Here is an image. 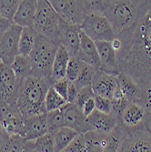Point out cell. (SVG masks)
I'll return each mask as SVG.
<instances>
[{
    "mask_svg": "<svg viewBox=\"0 0 151 152\" xmlns=\"http://www.w3.org/2000/svg\"><path fill=\"white\" fill-rule=\"evenodd\" d=\"M64 115L65 127L69 128L79 134H85L88 132L87 129V118L76 104L66 103L62 108Z\"/></svg>",
    "mask_w": 151,
    "mask_h": 152,
    "instance_id": "cell-16",
    "label": "cell"
},
{
    "mask_svg": "<svg viewBox=\"0 0 151 152\" xmlns=\"http://www.w3.org/2000/svg\"><path fill=\"white\" fill-rule=\"evenodd\" d=\"M53 88L57 91V93L61 96L62 98L66 101L67 99V92H68V87H69V82L66 78L55 81L52 85Z\"/></svg>",
    "mask_w": 151,
    "mask_h": 152,
    "instance_id": "cell-39",
    "label": "cell"
},
{
    "mask_svg": "<svg viewBox=\"0 0 151 152\" xmlns=\"http://www.w3.org/2000/svg\"><path fill=\"white\" fill-rule=\"evenodd\" d=\"M142 124L151 137V110H147V111H146L145 118H144Z\"/></svg>",
    "mask_w": 151,
    "mask_h": 152,
    "instance_id": "cell-43",
    "label": "cell"
},
{
    "mask_svg": "<svg viewBox=\"0 0 151 152\" xmlns=\"http://www.w3.org/2000/svg\"><path fill=\"white\" fill-rule=\"evenodd\" d=\"M87 143V152H104L102 142L106 135L88 131L85 134Z\"/></svg>",
    "mask_w": 151,
    "mask_h": 152,
    "instance_id": "cell-29",
    "label": "cell"
},
{
    "mask_svg": "<svg viewBox=\"0 0 151 152\" xmlns=\"http://www.w3.org/2000/svg\"><path fill=\"white\" fill-rule=\"evenodd\" d=\"M77 58L83 63L91 66L97 71H99L100 61L96 43L82 30L80 32V47Z\"/></svg>",
    "mask_w": 151,
    "mask_h": 152,
    "instance_id": "cell-17",
    "label": "cell"
},
{
    "mask_svg": "<svg viewBox=\"0 0 151 152\" xmlns=\"http://www.w3.org/2000/svg\"><path fill=\"white\" fill-rule=\"evenodd\" d=\"M53 80L30 76L18 86L16 106L25 119L46 114L45 99Z\"/></svg>",
    "mask_w": 151,
    "mask_h": 152,
    "instance_id": "cell-2",
    "label": "cell"
},
{
    "mask_svg": "<svg viewBox=\"0 0 151 152\" xmlns=\"http://www.w3.org/2000/svg\"><path fill=\"white\" fill-rule=\"evenodd\" d=\"M118 88L127 99L128 103H136L140 105L141 89L138 84L124 73H119L117 76Z\"/></svg>",
    "mask_w": 151,
    "mask_h": 152,
    "instance_id": "cell-21",
    "label": "cell"
},
{
    "mask_svg": "<svg viewBox=\"0 0 151 152\" xmlns=\"http://www.w3.org/2000/svg\"><path fill=\"white\" fill-rule=\"evenodd\" d=\"M120 121V119L113 115L103 114L98 110H95L86 119L87 129L88 131L108 135L117 128Z\"/></svg>",
    "mask_w": 151,
    "mask_h": 152,
    "instance_id": "cell-14",
    "label": "cell"
},
{
    "mask_svg": "<svg viewBox=\"0 0 151 152\" xmlns=\"http://www.w3.org/2000/svg\"><path fill=\"white\" fill-rule=\"evenodd\" d=\"M25 118L17 106L0 102V124L7 135H20Z\"/></svg>",
    "mask_w": 151,
    "mask_h": 152,
    "instance_id": "cell-11",
    "label": "cell"
},
{
    "mask_svg": "<svg viewBox=\"0 0 151 152\" xmlns=\"http://www.w3.org/2000/svg\"><path fill=\"white\" fill-rule=\"evenodd\" d=\"M143 1H102L100 15L110 24L116 37L124 33L134 25L139 18Z\"/></svg>",
    "mask_w": 151,
    "mask_h": 152,
    "instance_id": "cell-3",
    "label": "cell"
},
{
    "mask_svg": "<svg viewBox=\"0 0 151 152\" xmlns=\"http://www.w3.org/2000/svg\"><path fill=\"white\" fill-rule=\"evenodd\" d=\"M20 0H0V17L13 22Z\"/></svg>",
    "mask_w": 151,
    "mask_h": 152,
    "instance_id": "cell-32",
    "label": "cell"
},
{
    "mask_svg": "<svg viewBox=\"0 0 151 152\" xmlns=\"http://www.w3.org/2000/svg\"><path fill=\"white\" fill-rule=\"evenodd\" d=\"M83 31L94 42H111L116 37L107 18L96 13H88L81 25Z\"/></svg>",
    "mask_w": 151,
    "mask_h": 152,
    "instance_id": "cell-6",
    "label": "cell"
},
{
    "mask_svg": "<svg viewBox=\"0 0 151 152\" xmlns=\"http://www.w3.org/2000/svg\"><path fill=\"white\" fill-rule=\"evenodd\" d=\"M10 66L17 77L18 86L27 77L32 76V63L29 57H24L21 55H18L14 59Z\"/></svg>",
    "mask_w": 151,
    "mask_h": 152,
    "instance_id": "cell-24",
    "label": "cell"
},
{
    "mask_svg": "<svg viewBox=\"0 0 151 152\" xmlns=\"http://www.w3.org/2000/svg\"><path fill=\"white\" fill-rule=\"evenodd\" d=\"M35 140H27L20 135H7L0 147V152H33Z\"/></svg>",
    "mask_w": 151,
    "mask_h": 152,
    "instance_id": "cell-20",
    "label": "cell"
},
{
    "mask_svg": "<svg viewBox=\"0 0 151 152\" xmlns=\"http://www.w3.org/2000/svg\"><path fill=\"white\" fill-rule=\"evenodd\" d=\"M70 58L71 56L67 52V50L62 45H59L56 53V57H55L53 68H52L51 78L53 82L66 77V68Z\"/></svg>",
    "mask_w": 151,
    "mask_h": 152,
    "instance_id": "cell-23",
    "label": "cell"
},
{
    "mask_svg": "<svg viewBox=\"0 0 151 152\" xmlns=\"http://www.w3.org/2000/svg\"><path fill=\"white\" fill-rule=\"evenodd\" d=\"M117 37L122 43L117 54L120 73L140 88L151 83V1H143L136 21Z\"/></svg>",
    "mask_w": 151,
    "mask_h": 152,
    "instance_id": "cell-1",
    "label": "cell"
},
{
    "mask_svg": "<svg viewBox=\"0 0 151 152\" xmlns=\"http://www.w3.org/2000/svg\"><path fill=\"white\" fill-rule=\"evenodd\" d=\"M67 152H87V143L84 134H78L66 148Z\"/></svg>",
    "mask_w": 151,
    "mask_h": 152,
    "instance_id": "cell-35",
    "label": "cell"
},
{
    "mask_svg": "<svg viewBox=\"0 0 151 152\" xmlns=\"http://www.w3.org/2000/svg\"><path fill=\"white\" fill-rule=\"evenodd\" d=\"M141 99L140 106H142L146 111L151 110V83L141 88Z\"/></svg>",
    "mask_w": 151,
    "mask_h": 152,
    "instance_id": "cell-38",
    "label": "cell"
},
{
    "mask_svg": "<svg viewBox=\"0 0 151 152\" xmlns=\"http://www.w3.org/2000/svg\"><path fill=\"white\" fill-rule=\"evenodd\" d=\"M100 61L99 71L117 77L120 73L117 55L112 48L110 42H95Z\"/></svg>",
    "mask_w": 151,
    "mask_h": 152,
    "instance_id": "cell-13",
    "label": "cell"
},
{
    "mask_svg": "<svg viewBox=\"0 0 151 152\" xmlns=\"http://www.w3.org/2000/svg\"><path fill=\"white\" fill-rule=\"evenodd\" d=\"M18 83L10 66L0 63V102L16 106Z\"/></svg>",
    "mask_w": 151,
    "mask_h": 152,
    "instance_id": "cell-10",
    "label": "cell"
},
{
    "mask_svg": "<svg viewBox=\"0 0 151 152\" xmlns=\"http://www.w3.org/2000/svg\"><path fill=\"white\" fill-rule=\"evenodd\" d=\"M7 135V134L5 132V130L3 129V128L1 126V124H0V147H1V145H2V143H3V141H4V140H5V137H6Z\"/></svg>",
    "mask_w": 151,
    "mask_h": 152,
    "instance_id": "cell-45",
    "label": "cell"
},
{
    "mask_svg": "<svg viewBox=\"0 0 151 152\" xmlns=\"http://www.w3.org/2000/svg\"><path fill=\"white\" fill-rule=\"evenodd\" d=\"M46 116H47V123L49 133H54L55 131L65 127L64 115L61 109L47 112Z\"/></svg>",
    "mask_w": 151,
    "mask_h": 152,
    "instance_id": "cell-30",
    "label": "cell"
},
{
    "mask_svg": "<svg viewBox=\"0 0 151 152\" xmlns=\"http://www.w3.org/2000/svg\"><path fill=\"white\" fill-rule=\"evenodd\" d=\"M95 100V106L96 110L107 115H111L112 112V102L111 99L102 98V96H95L94 98Z\"/></svg>",
    "mask_w": 151,
    "mask_h": 152,
    "instance_id": "cell-36",
    "label": "cell"
},
{
    "mask_svg": "<svg viewBox=\"0 0 151 152\" xmlns=\"http://www.w3.org/2000/svg\"><path fill=\"white\" fill-rule=\"evenodd\" d=\"M38 1L22 0L13 19V24L23 27H32L37 11Z\"/></svg>",
    "mask_w": 151,
    "mask_h": 152,
    "instance_id": "cell-19",
    "label": "cell"
},
{
    "mask_svg": "<svg viewBox=\"0 0 151 152\" xmlns=\"http://www.w3.org/2000/svg\"><path fill=\"white\" fill-rule=\"evenodd\" d=\"M111 46H112V48L115 50V52L117 54L119 51H120V49H121V48H122V43H121V41L119 40V38L118 37H115L112 41H111Z\"/></svg>",
    "mask_w": 151,
    "mask_h": 152,
    "instance_id": "cell-44",
    "label": "cell"
},
{
    "mask_svg": "<svg viewBox=\"0 0 151 152\" xmlns=\"http://www.w3.org/2000/svg\"><path fill=\"white\" fill-rule=\"evenodd\" d=\"M58 48V45L36 35L34 48L29 55L32 76L52 79V68Z\"/></svg>",
    "mask_w": 151,
    "mask_h": 152,
    "instance_id": "cell-5",
    "label": "cell"
},
{
    "mask_svg": "<svg viewBox=\"0 0 151 152\" xmlns=\"http://www.w3.org/2000/svg\"><path fill=\"white\" fill-rule=\"evenodd\" d=\"M36 38V33L32 27H23L19 38V55L29 57Z\"/></svg>",
    "mask_w": 151,
    "mask_h": 152,
    "instance_id": "cell-26",
    "label": "cell"
},
{
    "mask_svg": "<svg viewBox=\"0 0 151 152\" xmlns=\"http://www.w3.org/2000/svg\"><path fill=\"white\" fill-rule=\"evenodd\" d=\"M118 152H151V137L143 124L135 128L124 126Z\"/></svg>",
    "mask_w": 151,
    "mask_h": 152,
    "instance_id": "cell-7",
    "label": "cell"
},
{
    "mask_svg": "<svg viewBox=\"0 0 151 152\" xmlns=\"http://www.w3.org/2000/svg\"><path fill=\"white\" fill-rule=\"evenodd\" d=\"M123 129H124V125L120 121L117 128L111 133L106 136L104 152H118L123 135Z\"/></svg>",
    "mask_w": 151,
    "mask_h": 152,
    "instance_id": "cell-27",
    "label": "cell"
},
{
    "mask_svg": "<svg viewBox=\"0 0 151 152\" xmlns=\"http://www.w3.org/2000/svg\"><path fill=\"white\" fill-rule=\"evenodd\" d=\"M67 102L62 98L61 96H59L57 91L51 87L46 96L45 99V106H46V110L47 112L53 111V110H58L61 109Z\"/></svg>",
    "mask_w": 151,
    "mask_h": 152,
    "instance_id": "cell-28",
    "label": "cell"
},
{
    "mask_svg": "<svg viewBox=\"0 0 151 152\" xmlns=\"http://www.w3.org/2000/svg\"><path fill=\"white\" fill-rule=\"evenodd\" d=\"M80 88L77 86L75 82H69V87H68V92H67V103L75 104L76 99L77 98V95Z\"/></svg>",
    "mask_w": 151,
    "mask_h": 152,
    "instance_id": "cell-40",
    "label": "cell"
},
{
    "mask_svg": "<svg viewBox=\"0 0 151 152\" xmlns=\"http://www.w3.org/2000/svg\"><path fill=\"white\" fill-rule=\"evenodd\" d=\"M81 110H82V112H83V114L85 115L86 118H88L90 114H92L96 110V106H95L94 99H91L88 101H87L84 104V106L82 107Z\"/></svg>",
    "mask_w": 151,
    "mask_h": 152,
    "instance_id": "cell-41",
    "label": "cell"
},
{
    "mask_svg": "<svg viewBox=\"0 0 151 152\" xmlns=\"http://www.w3.org/2000/svg\"><path fill=\"white\" fill-rule=\"evenodd\" d=\"M80 32L81 26L68 24L63 19H60V45H62L67 50L71 57L77 58V56L80 47Z\"/></svg>",
    "mask_w": 151,
    "mask_h": 152,
    "instance_id": "cell-12",
    "label": "cell"
},
{
    "mask_svg": "<svg viewBox=\"0 0 151 152\" xmlns=\"http://www.w3.org/2000/svg\"><path fill=\"white\" fill-rule=\"evenodd\" d=\"M94 98H95V94H94V91L92 89V87L91 86L86 87V88H83L79 90L75 104L79 108H82V107L84 106V104L87 101H88L89 99H94Z\"/></svg>",
    "mask_w": 151,
    "mask_h": 152,
    "instance_id": "cell-37",
    "label": "cell"
},
{
    "mask_svg": "<svg viewBox=\"0 0 151 152\" xmlns=\"http://www.w3.org/2000/svg\"><path fill=\"white\" fill-rule=\"evenodd\" d=\"M36 150L37 152H56L52 133H47L35 140Z\"/></svg>",
    "mask_w": 151,
    "mask_h": 152,
    "instance_id": "cell-33",
    "label": "cell"
},
{
    "mask_svg": "<svg viewBox=\"0 0 151 152\" xmlns=\"http://www.w3.org/2000/svg\"><path fill=\"white\" fill-rule=\"evenodd\" d=\"M146 114L145 108L136 103H129L121 116V122L127 128H135L141 125Z\"/></svg>",
    "mask_w": 151,
    "mask_h": 152,
    "instance_id": "cell-22",
    "label": "cell"
},
{
    "mask_svg": "<svg viewBox=\"0 0 151 152\" xmlns=\"http://www.w3.org/2000/svg\"><path fill=\"white\" fill-rule=\"evenodd\" d=\"M13 24L12 21H9L2 17H0V38L3 37V35L7 32V30Z\"/></svg>",
    "mask_w": 151,
    "mask_h": 152,
    "instance_id": "cell-42",
    "label": "cell"
},
{
    "mask_svg": "<svg viewBox=\"0 0 151 152\" xmlns=\"http://www.w3.org/2000/svg\"><path fill=\"white\" fill-rule=\"evenodd\" d=\"M60 152H67V151H66V150L65 149V150H62V151H60Z\"/></svg>",
    "mask_w": 151,
    "mask_h": 152,
    "instance_id": "cell-46",
    "label": "cell"
},
{
    "mask_svg": "<svg viewBox=\"0 0 151 152\" xmlns=\"http://www.w3.org/2000/svg\"><path fill=\"white\" fill-rule=\"evenodd\" d=\"M60 19L61 18L57 12L50 5L49 0L48 1L39 0L32 28L35 30L36 35L59 46Z\"/></svg>",
    "mask_w": 151,
    "mask_h": 152,
    "instance_id": "cell-4",
    "label": "cell"
},
{
    "mask_svg": "<svg viewBox=\"0 0 151 152\" xmlns=\"http://www.w3.org/2000/svg\"><path fill=\"white\" fill-rule=\"evenodd\" d=\"M47 133H49L47 116L46 114H41L25 119L20 136L27 140H36Z\"/></svg>",
    "mask_w": 151,
    "mask_h": 152,
    "instance_id": "cell-18",
    "label": "cell"
},
{
    "mask_svg": "<svg viewBox=\"0 0 151 152\" xmlns=\"http://www.w3.org/2000/svg\"><path fill=\"white\" fill-rule=\"evenodd\" d=\"M22 27L12 24L0 38V63L10 66L19 55V38Z\"/></svg>",
    "mask_w": 151,
    "mask_h": 152,
    "instance_id": "cell-9",
    "label": "cell"
},
{
    "mask_svg": "<svg viewBox=\"0 0 151 152\" xmlns=\"http://www.w3.org/2000/svg\"><path fill=\"white\" fill-rule=\"evenodd\" d=\"M33 152H37V151H36V149H35V150H34V151H33Z\"/></svg>",
    "mask_w": 151,
    "mask_h": 152,
    "instance_id": "cell-47",
    "label": "cell"
},
{
    "mask_svg": "<svg viewBox=\"0 0 151 152\" xmlns=\"http://www.w3.org/2000/svg\"><path fill=\"white\" fill-rule=\"evenodd\" d=\"M118 86L117 77L97 71L92 80V89L95 96L112 99L114 92Z\"/></svg>",
    "mask_w": 151,
    "mask_h": 152,
    "instance_id": "cell-15",
    "label": "cell"
},
{
    "mask_svg": "<svg viewBox=\"0 0 151 152\" xmlns=\"http://www.w3.org/2000/svg\"><path fill=\"white\" fill-rule=\"evenodd\" d=\"M97 72V70L93 68L91 66L84 63L83 66L81 68V71L79 73V76L77 77V79L75 81V83L77 84V86L81 89L86 87H89L92 85V80L93 77Z\"/></svg>",
    "mask_w": 151,
    "mask_h": 152,
    "instance_id": "cell-31",
    "label": "cell"
},
{
    "mask_svg": "<svg viewBox=\"0 0 151 152\" xmlns=\"http://www.w3.org/2000/svg\"><path fill=\"white\" fill-rule=\"evenodd\" d=\"M52 134L55 142V150L56 152H60L65 150L79 133L69 128L64 127Z\"/></svg>",
    "mask_w": 151,
    "mask_h": 152,
    "instance_id": "cell-25",
    "label": "cell"
},
{
    "mask_svg": "<svg viewBox=\"0 0 151 152\" xmlns=\"http://www.w3.org/2000/svg\"><path fill=\"white\" fill-rule=\"evenodd\" d=\"M83 62L79 60L77 58L71 57L69 62H68V66L66 68V79L68 82H75L81 71V68L83 66Z\"/></svg>",
    "mask_w": 151,
    "mask_h": 152,
    "instance_id": "cell-34",
    "label": "cell"
},
{
    "mask_svg": "<svg viewBox=\"0 0 151 152\" xmlns=\"http://www.w3.org/2000/svg\"><path fill=\"white\" fill-rule=\"evenodd\" d=\"M49 3L61 19L68 24L79 26L83 24L87 11L83 1L76 0H49Z\"/></svg>",
    "mask_w": 151,
    "mask_h": 152,
    "instance_id": "cell-8",
    "label": "cell"
}]
</instances>
